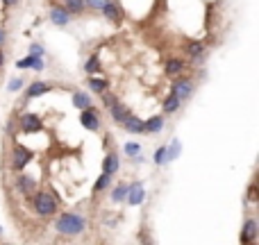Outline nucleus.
<instances>
[{
  "mask_svg": "<svg viewBox=\"0 0 259 245\" xmlns=\"http://www.w3.org/2000/svg\"><path fill=\"white\" fill-rule=\"evenodd\" d=\"M123 122H125V129H128L130 134H141L143 132V121H139V118L132 116V114H130Z\"/></svg>",
  "mask_w": 259,
  "mask_h": 245,
  "instance_id": "9b49d317",
  "label": "nucleus"
},
{
  "mask_svg": "<svg viewBox=\"0 0 259 245\" xmlns=\"http://www.w3.org/2000/svg\"><path fill=\"white\" fill-rule=\"evenodd\" d=\"M50 91V87H48L46 82H32L28 89V98H36V95H43Z\"/></svg>",
  "mask_w": 259,
  "mask_h": 245,
  "instance_id": "2eb2a0df",
  "label": "nucleus"
},
{
  "mask_svg": "<svg viewBox=\"0 0 259 245\" xmlns=\"http://www.w3.org/2000/svg\"><path fill=\"white\" fill-rule=\"evenodd\" d=\"M102 12H105L107 21H114V23H118V21H121V9L114 5L112 0H107L105 5H102Z\"/></svg>",
  "mask_w": 259,
  "mask_h": 245,
  "instance_id": "f8f14e48",
  "label": "nucleus"
},
{
  "mask_svg": "<svg viewBox=\"0 0 259 245\" xmlns=\"http://www.w3.org/2000/svg\"><path fill=\"white\" fill-rule=\"evenodd\" d=\"M43 53H46V50H43L41 43H32V46H30V55H34V57H43Z\"/></svg>",
  "mask_w": 259,
  "mask_h": 245,
  "instance_id": "c85d7f7f",
  "label": "nucleus"
},
{
  "mask_svg": "<svg viewBox=\"0 0 259 245\" xmlns=\"http://www.w3.org/2000/svg\"><path fill=\"white\" fill-rule=\"evenodd\" d=\"M139 150H141V146H139V143H128V146H125V154H128V157H134V154H139Z\"/></svg>",
  "mask_w": 259,
  "mask_h": 245,
  "instance_id": "cd10ccee",
  "label": "nucleus"
},
{
  "mask_svg": "<svg viewBox=\"0 0 259 245\" xmlns=\"http://www.w3.org/2000/svg\"><path fill=\"white\" fill-rule=\"evenodd\" d=\"M7 41V32H5V28H0V46Z\"/></svg>",
  "mask_w": 259,
  "mask_h": 245,
  "instance_id": "f704fd0d",
  "label": "nucleus"
},
{
  "mask_svg": "<svg viewBox=\"0 0 259 245\" xmlns=\"http://www.w3.org/2000/svg\"><path fill=\"white\" fill-rule=\"evenodd\" d=\"M68 14H80L84 9V0H66V7H64Z\"/></svg>",
  "mask_w": 259,
  "mask_h": 245,
  "instance_id": "5701e85b",
  "label": "nucleus"
},
{
  "mask_svg": "<svg viewBox=\"0 0 259 245\" xmlns=\"http://www.w3.org/2000/svg\"><path fill=\"white\" fill-rule=\"evenodd\" d=\"M155 163H157V166H164L166 163V146L155 152Z\"/></svg>",
  "mask_w": 259,
  "mask_h": 245,
  "instance_id": "bb28decb",
  "label": "nucleus"
},
{
  "mask_svg": "<svg viewBox=\"0 0 259 245\" xmlns=\"http://www.w3.org/2000/svg\"><path fill=\"white\" fill-rule=\"evenodd\" d=\"M187 53L191 59H195V61H200L202 55H205V46H202L200 41H189V46H187Z\"/></svg>",
  "mask_w": 259,
  "mask_h": 245,
  "instance_id": "ddd939ff",
  "label": "nucleus"
},
{
  "mask_svg": "<svg viewBox=\"0 0 259 245\" xmlns=\"http://www.w3.org/2000/svg\"><path fill=\"white\" fill-rule=\"evenodd\" d=\"M248 200H250V202H257V186H250V191H248Z\"/></svg>",
  "mask_w": 259,
  "mask_h": 245,
  "instance_id": "473e14b6",
  "label": "nucleus"
},
{
  "mask_svg": "<svg viewBox=\"0 0 259 245\" xmlns=\"http://www.w3.org/2000/svg\"><path fill=\"white\" fill-rule=\"evenodd\" d=\"M112 184V175H107V173H102L100 177H98V182H96V186H94V191L96 193H100V191H105L107 186Z\"/></svg>",
  "mask_w": 259,
  "mask_h": 245,
  "instance_id": "b1692460",
  "label": "nucleus"
},
{
  "mask_svg": "<svg viewBox=\"0 0 259 245\" xmlns=\"http://www.w3.org/2000/svg\"><path fill=\"white\" fill-rule=\"evenodd\" d=\"M30 161H32V152H30L28 148H23V146H16V148H14V157H12L14 168H16V170H23Z\"/></svg>",
  "mask_w": 259,
  "mask_h": 245,
  "instance_id": "7ed1b4c3",
  "label": "nucleus"
},
{
  "mask_svg": "<svg viewBox=\"0 0 259 245\" xmlns=\"http://www.w3.org/2000/svg\"><path fill=\"white\" fill-rule=\"evenodd\" d=\"M50 21H53L55 25H59V28H64V25H68L71 16H68V12H66L64 7H53V9H50Z\"/></svg>",
  "mask_w": 259,
  "mask_h": 245,
  "instance_id": "1a4fd4ad",
  "label": "nucleus"
},
{
  "mask_svg": "<svg viewBox=\"0 0 259 245\" xmlns=\"http://www.w3.org/2000/svg\"><path fill=\"white\" fill-rule=\"evenodd\" d=\"M98 68H100V61H98V57H96V55H94V57H91V59H89V61H87V66H84V70H87L89 75H94V73H96V70H98Z\"/></svg>",
  "mask_w": 259,
  "mask_h": 245,
  "instance_id": "a878e982",
  "label": "nucleus"
},
{
  "mask_svg": "<svg viewBox=\"0 0 259 245\" xmlns=\"http://www.w3.org/2000/svg\"><path fill=\"white\" fill-rule=\"evenodd\" d=\"M34 211L41 218L53 216L55 211H57V202H55V198L50 195V193H36L34 195Z\"/></svg>",
  "mask_w": 259,
  "mask_h": 245,
  "instance_id": "f03ea898",
  "label": "nucleus"
},
{
  "mask_svg": "<svg viewBox=\"0 0 259 245\" xmlns=\"http://www.w3.org/2000/svg\"><path fill=\"white\" fill-rule=\"evenodd\" d=\"M180 150H182V146H180V141L177 139L171 143V148L166 146V161H175L177 154H180Z\"/></svg>",
  "mask_w": 259,
  "mask_h": 245,
  "instance_id": "4be33fe9",
  "label": "nucleus"
},
{
  "mask_svg": "<svg viewBox=\"0 0 259 245\" xmlns=\"http://www.w3.org/2000/svg\"><path fill=\"white\" fill-rule=\"evenodd\" d=\"M128 186H130V184H118V186L114 188V193H112L114 202H123L125 195H128Z\"/></svg>",
  "mask_w": 259,
  "mask_h": 245,
  "instance_id": "393cba45",
  "label": "nucleus"
},
{
  "mask_svg": "<svg viewBox=\"0 0 259 245\" xmlns=\"http://www.w3.org/2000/svg\"><path fill=\"white\" fill-rule=\"evenodd\" d=\"M32 68H34V70H43V61H41V57H34V61H32Z\"/></svg>",
  "mask_w": 259,
  "mask_h": 245,
  "instance_id": "72a5a7b5",
  "label": "nucleus"
},
{
  "mask_svg": "<svg viewBox=\"0 0 259 245\" xmlns=\"http://www.w3.org/2000/svg\"><path fill=\"white\" fill-rule=\"evenodd\" d=\"M73 105L77 109H87V107H91V98L84 91H77V93H73Z\"/></svg>",
  "mask_w": 259,
  "mask_h": 245,
  "instance_id": "f3484780",
  "label": "nucleus"
},
{
  "mask_svg": "<svg viewBox=\"0 0 259 245\" xmlns=\"http://www.w3.org/2000/svg\"><path fill=\"white\" fill-rule=\"evenodd\" d=\"M164 129V118L162 116H153L143 122V132H150V134H157Z\"/></svg>",
  "mask_w": 259,
  "mask_h": 245,
  "instance_id": "9d476101",
  "label": "nucleus"
},
{
  "mask_svg": "<svg viewBox=\"0 0 259 245\" xmlns=\"http://www.w3.org/2000/svg\"><path fill=\"white\" fill-rule=\"evenodd\" d=\"M2 61H5V53H0V64H2Z\"/></svg>",
  "mask_w": 259,
  "mask_h": 245,
  "instance_id": "4c0bfd02",
  "label": "nucleus"
},
{
  "mask_svg": "<svg viewBox=\"0 0 259 245\" xmlns=\"http://www.w3.org/2000/svg\"><path fill=\"white\" fill-rule=\"evenodd\" d=\"M171 93H175L180 100L191 98V93H194V82L191 80H177L171 87Z\"/></svg>",
  "mask_w": 259,
  "mask_h": 245,
  "instance_id": "39448f33",
  "label": "nucleus"
},
{
  "mask_svg": "<svg viewBox=\"0 0 259 245\" xmlns=\"http://www.w3.org/2000/svg\"><path fill=\"white\" fill-rule=\"evenodd\" d=\"M114 102H116V98H114V95H105V105H109V107H112Z\"/></svg>",
  "mask_w": 259,
  "mask_h": 245,
  "instance_id": "c9c22d12",
  "label": "nucleus"
},
{
  "mask_svg": "<svg viewBox=\"0 0 259 245\" xmlns=\"http://www.w3.org/2000/svg\"><path fill=\"white\" fill-rule=\"evenodd\" d=\"M182 70H184V61H182V59H168V61H166V73L177 75V73H182Z\"/></svg>",
  "mask_w": 259,
  "mask_h": 245,
  "instance_id": "aec40b11",
  "label": "nucleus"
},
{
  "mask_svg": "<svg viewBox=\"0 0 259 245\" xmlns=\"http://www.w3.org/2000/svg\"><path fill=\"white\" fill-rule=\"evenodd\" d=\"M32 61H34V55H30V57H25V59H18L16 68H30V66H32Z\"/></svg>",
  "mask_w": 259,
  "mask_h": 245,
  "instance_id": "c756f323",
  "label": "nucleus"
},
{
  "mask_svg": "<svg viewBox=\"0 0 259 245\" xmlns=\"http://www.w3.org/2000/svg\"><path fill=\"white\" fill-rule=\"evenodd\" d=\"M21 129L23 132H36V129H41V118L36 116V114H23L21 116Z\"/></svg>",
  "mask_w": 259,
  "mask_h": 245,
  "instance_id": "6e6552de",
  "label": "nucleus"
},
{
  "mask_svg": "<svg viewBox=\"0 0 259 245\" xmlns=\"http://www.w3.org/2000/svg\"><path fill=\"white\" fill-rule=\"evenodd\" d=\"M257 234H259L257 220L248 218L246 225H243V232H241V243H253V241H257Z\"/></svg>",
  "mask_w": 259,
  "mask_h": 245,
  "instance_id": "0eeeda50",
  "label": "nucleus"
},
{
  "mask_svg": "<svg viewBox=\"0 0 259 245\" xmlns=\"http://www.w3.org/2000/svg\"><path fill=\"white\" fill-rule=\"evenodd\" d=\"M118 166H121V163H118V157L112 152V154H107L105 161H102V173H107V175H114V173L118 170Z\"/></svg>",
  "mask_w": 259,
  "mask_h": 245,
  "instance_id": "4468645a",
  "label": "nucleus"
},
{
  "mask_svg": "<svg viewBox=\"0 0 259 245\" xmlns=\"http://www.w3.org/2000/svg\"><path fill=\"white\" fill-rule=\"evenodd\" d=\"M180 102H182V100L177 98L175 93H171L168 98L164 100V111H166V114H175V111L180 109Z\"/></svg>",
  "mask_w": 259,
  "mask_h": 245,
  "instance_id": "6ab92c4d",
  "label": "nucleus"
},
{
  "mask_svg": "<svg viewBox=\"0 0 259 245\" xmlns=\"http://www.w3.org/2000/svg\"><path fill=\"white\" fill-rule=\"evenodd\" d=\"M128 202L132 204V207H136V204H141L143 200H146V188H143L141 182H134L132 186H128Z\"/></svg>",
  "mask_w": 259,
  "mask_h": 245,
  "instance_id": "20e7f679",
  "label": "nucleus"
},
{
  "mask_svg": "<svg viewBox=\"0 0 259 245\" xmlns=\"http://www.w3.org/2000/svg\"><path fill=\"white\" fill-rule=\"evenodd\" d=\"M21 87H23V80H21V77H14V80L9 82V91H12V93H16Z\"/></svg>",
  "mask_w": 259,
  "mask_h": 245,
  "instance_id": "7c9ffc66",
  "label": "nucleus"
},
{
  "mask_svg": "<svg viewBox=\"0 0 259 245\" xmlns=\"http://www.w3.org/2000/svg\"><path fill=\"white\" fill-rule=\"evenodd\" d=\"M107 87H109L107 80H98V77H91V80H89V89H94L96 93H105Z\"/></svg>",
  "mask_w": 259,
  "mask_h": 245,
  "instance_id": "412c9836",
  "label": "nucleus"
},
{
  "mask_svg": "<svg viewBox=\"0 0 259 245\" xmlns=\"http://www.w3.org/2000/svg\"><path fill=\"white\" fill-rule=\"evenodd\" d=\"M107 0H84V5L94 7V9H102V5H105Z\"/></svg>",
  "mask_w": 259,
  "mask_h": 245,
  "instance_id": "2f4dec72",
  "label": "nucleus"
},
{
  "mask_svg": "<svg viewBox=\"0 0 259 245\" xmlns=\"http://www.w3.org/2000/svg\"><path fill=\"white\" fill-rule=\"evenodd\" d=\"M109 111H112V118L114 121H118V122H123L125 118L130 116V109L125 105H118V102H114L112 107H109Z\"/></svg>",
  "mask_w": 259,
  "mask_h": 245,
  "instance_id": "dca6fc26",
  "label": "nucleus"
},
{
  "mask_svg": "<svg viewBox=\"0 0 259 245\" xmlns=\"http://www.w3.org/2000/svg\"><path fill=\"white\" fill-rule=\"evenodd\" d=\"M80 122H82L87 129H91V132H96V129L100 127V118H98V114H96L91 107H87V109H82V116H80Z\"/></svg>",
  "mask_w": 259,
  "mask_h": 245,
  "instance_id": "423d86ee",
  "label": "nucleus"
},
{
  "mask_svg": "<svg viewBox=\"0 0 259 245\" xmlns=\"http://www.w3.org/2000/svg\"><path fill=\"white\" fill-rule=\"evenodd\" d=\"M16 2H18V0H2V5H5V7H12V5H16Z\"/></svg>",
  "mask_w": 259,
  "mask_h": 245,
  "instance_id": "e433bc0d",
  "label": "nucleus"
},
{
  "mask_svg": "<svg viewBox=\"0 0 259 245\" xmlns=\"http://www.w3.org/2000/svg\"><path fill=\"white\" fill-rule=\"evenodd\" d=\"M16 186H18V191L32 193V191H34V180H32V177H28V175H21L16 180Z\"/></svg>",
  "mask_w": 259,
  "mask_h": 245,
  "instance_id": "a211bd4d",
  "label": "nucleus"
},
{
  "mask_svg": "<svg viewBox=\"0 0 259 245\" xmlns=\"http://www.w3.org/2000/svg\"><path fill=\"white\" fill-rule=\"evenodd\" d=\"M55 229L59 234H64V236H77V234H82L87 229V220L80 214H64V216L57 218Z\"/></svg>",
  "mask_w": 259,
  "mask_h": 245,
  "instance_id": "f257e3e1",
  "label": "nucleus"
}]
</instances>
